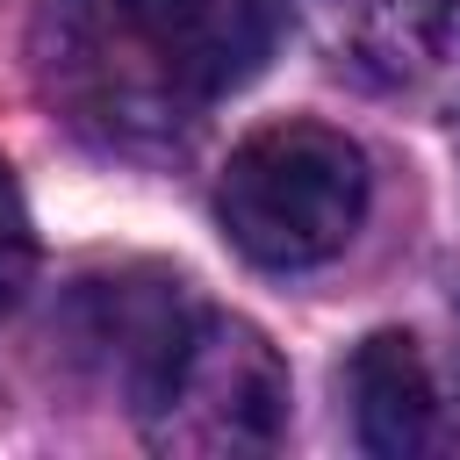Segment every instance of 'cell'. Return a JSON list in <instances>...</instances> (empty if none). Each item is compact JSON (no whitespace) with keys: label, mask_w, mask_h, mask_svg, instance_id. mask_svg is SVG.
<instances>
[{"label":"cell","mask_w":460,"mask_h":460,"mask_svg":"<svg viewBox=\"0 0 460 460\" xmlns=\"http://www.w3.org/2000/svg\"><path fill=\"white\" fill-rule=\"evenodd\" d=\"M36 280V223H29V201H22V180L7 172L0 158V309L22 302V288Z\"/></svg>","instance_id":"obj_6"},{"label":"cell","mask_w":460,"mask_h":460,"mask_svg":"<svg viewBox=\"0 0 460 460\" xmlns=\"http://www.w3.org/2000/svg\"><path fill=\"white\" fill-rule=\"evenodd\" d=\"M129 395L144 438L180 460H244L288 438V367L259 323L223 309L172 316Z\"/></svg>","instance_id":"obj_2"},{"label":"cell","mask_w":460,"mask_h":460,"mask_svg":"<svg viewBox=\"0 0 460 460\" xmlns=\"http://www.w3.org/2000/svg\"><path fill=\"white\" fill-rule=\"evenodd\" d=\"M367 187H374L367 151L345 129L288 115V122L252 129L230 151V165L216 180V216H223V237L252 266L302 273L352 244V230L367 216Z\"/></svg>","instance_id":"obj_3"},{"label":"cell","mask_w":460,"mask_h":460,"mask_svg":"<svg viewBox=\"0 0 460 460\" xmlns=\"http://www.w3.org/2000/svg\"><path fill=\"white\" fill-rule=\"evenodd\" d=\"M50 86L115 144H165L273 50L266 0H50Z\"/></svg>","instance_id":"obj_1"},{"label":"cell","mask_w":460,"mask_h":460,"mask_svg":"<svg viewBox=\"0 0 460 460\" xmlns=\"http://www.w3.org/2000/svg\"><path fill=\"white\" fill-rule=\"evenodd\" d=\"M345 388H352L359 446L374 460H446L460 446V424L438 402V381H431V367H424L410 331H374L352 352Z\"/></svg>","instance_id":"obj_5"},{"label":"cell","mask_w":460,"mask_h":460,"mask_svg":"<svg viewBox=\"0 0 460 460\" xmlns=\"http://www.w3.org/2000/svg\"><path fill=\"white\" fill-rule=\"evenodd\" d=\"M309 36L388 93L460 108V0H295Z\"/></svg>","instance_id":"obj_4"}]
</instances>
